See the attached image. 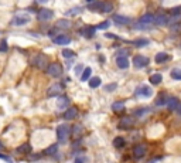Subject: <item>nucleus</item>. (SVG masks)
I'll return each instance as SVG.
<instances>
[{
    "label": "nucleus",
    "mask_w": 181,
    "mask_h": 163,
    "mask_svg": "<svg viewBox=\"0 0 181 163\" xmlns=\"http://www.w3.org/2000/svg\"><path fill=\"white\" fill-rule=\"evenodd\" d=\"M62 56H64L65 58L74 57V51H72V50H62Z\"/></svg>",
    "instance_id": "obj_35"
},
{
    "label": "nucleus",
    "mask_w": 181,
    "mask_h": 163,
    "mask_svg": "<svg viewBox=\"0 0 181 163\" xmlns=\"http://www.w3.org/2000/svg\"><path fill=\"white\" fill-rule=\"evenodd\" d=\"M88 9L89 10H99V9H101V3H98V2H96V3H93V4H89Z\"/></svg>",
    "instance_id": "obj_39"
},
{
    "label": "nucleus",
    "mask_w": 181,
    "mask_h": 163,
    "mask_svg": "<svg viewBox=\"0 0 181 163\" xmlns=\"http://www.w3.org/2000/svg\"><path fill=\"white\" fill-rule=\"evenodd\" d=\"M135 95L144 96V98H150V96L153 95V89H151L150 86H147V85H141L135 91Z\"/></svg>",
    "instance_id": "obj_3"
},
{
    "label": "nucleus",
    "mask_w": 181,
    "mask_h": 163,
    "mask_svg": "<svg viewBox=\"0 0 181 163\" xmlns=\"http://www.w3.org/2000/svg\"><path fill=\"white\" fill-rule=\"evenodd\" d=\"M33 64L36 65L37 68H40V70H45V67H47V64H48V61H47V57L44 56V54H38V56L34 57Z\"/></svg>",
    "instance_id": "obj_4"
},
{
    "label": "nucleus",
    "mask_w": 181,
    "mask_h": 163,
    "mask_svg": "<svg viewBox=\"0 0 181 163\" xmlns=\"http://www.w3.org/2000/svg\"><path fill=\"white\" fill-rule=\"evenodd\" d=\"M171 78H173V80L181 81V70H180V68H174V70L171 71Z\"/></svg>",
    "instance_id": "obj_27"
},
{
    "label": "nucleus",
    "mask_w": 181,
    "mask_h": 163,
    "mask_svg": "<svg viewBox=\"0 0 181 163\" xmlns=\"http://www.w3.org/2000/svg\"><path fill=\"white\" fill-rule=\"evenodd\" d=\"M0 159H3V160H7V162H12V157L6 156V155H3V153H0Z\"/></svg>",
    "instance_id": "obj_44"
},
{
    "label": "nucleus",
    "mask_w": 181,
    "mask_h": 163,
    "mask_svg": "<svg viewBox=\"0 0 181 163\" xmlns=\"http://www.w3.org/2000/svg\"><path fill=\"white\" fill-rule=\"evenodd\" d=\"M149 27H150V24H146V23H141L140 20H139V22L135 24V28H137V30H144V28H149Z\"/></svg>",
    "instance_id": "obj_32"
},
{
    "label": "nucleus",
    "mask_w": 181,
    "mask_h": 163,
    "mask_svg": "<svg viewBox=\"0 0 181 163\" xmlns=\"http://www.w3.org/2000/svg\"><path fill=\"white\" fill-rule=\"evenodd\" d=\"M170 13H171L173 16L180 14V13H181V7L180 6H178V7H173V9H170Z\"/></svg>",
    "instance_id": "obj_38"
},
{
    "label": "nucleus",
    "mask_w": 181,
    "mask_h": 163,
    "mask_svg": "<svg viewBox=\"0 0 181 163\" xmlns=\"http://www.w3.org/2000/svg\"><path fill=\"white\" fill-rule=\"evenodd\" d=\"M68 106V98L67 96H58V109H65Z\"/></svg>",
    "instance_id": "obj_22"
},
{
    "label": "nucleus",
    "mask_w": 181,
    "mask_h": 163,
    "mask_svg": "<svg viewBox=\"0 0 181 163\" xmlns=\"http://www.w3.org/2000/svg\"><path fill=\"white\" fill-rule=\"evenodd\" d=\"M105 37H106V38H112V40H117V38H119L116 34H111V33H106V34H105Z\"/></svg>",
    "instance_id": "obj_41"
},
{
    "label": "nucleus",
    "mask_w": 181,
    "mask_h": 163,
    "mask_svg": "<svg viewBox=\"0 0 181 163\" xmlns=\"http://www.w3.org/2000/svg\"><path fill=\"white\" fill-rule=\"evenodd\" d=\"M147 111H149V109H140V111H136L135 114H136V115H137V116H139V115H143L144 112H147Z\"/></svg>",
    "instance_id": "obj_45"
},
{
    "label": "nucleus",
    "mask_w": 181,
    "mask_h": 163,
    "mask_svg": "<svg viewBox=\"0 0 181 163\" xmlns=\"http://www.w3.org/2000/svg\"><path fill=\"white\" fill-rule=\"evenodd\" d=\"M154 60H156L157 64H163V62H166L169 60V54L167 52H157Z\"/></svg>",
    "instance_id": "obj_16"
},
{
    "label": "nucleus",
    "mask_w": 181,
    "mask_h": 163,
    "mask_svg": "<svg viewBox=\"0 0 181 163\" xmlns=\"http://www.w3.org/2000/svg\"><path fill=\"white\" fill-rule=\"evenodd\" d=\"M171 31L173 33H180L181 31V23H175L171 26Z\"/></svg>",
    "instance_id": "obj_36"
},
{
    "label": "nucleus",
    "mask_w": 181,
    "mask_h": 163,
    "mask_svg": "<svg viewBox=\"0 0 181 163\" xmlns=\"http://www.w3.org/2000/svg\"><path fill=\"white\" fill-rule=\"evenodd\" d=\"M37 2H40V3H45V2H48V0H37Z\"/></svg>",
    "instance_id": "obj_47"
},
{
    "label": "nucleus",
    "mask_w": 181,
    "mask_h": 163,
    "mask_svg": "<svg viewBox=\"0 0 181 163\" xmlns=\"http://www.w3.org/2000/svg\"><path fill=\"white\" fill-rule=\"evenodd\" d=\"M113 146H115V148H117V149L123 148V146H125V139H123V138H116L113 141Z\"/></svg>",
    "instance_id": "obj_29"
},
{
    "label": "nucleus",
    "mask_w": 181,
    "mask_h": 163,
    "mask_svg": "<svg viewBox=\"0 0 181 163\" xmlns=\"http://www.w3.org/2000/svg\"><path fill=\"white\" fill-rule=\"evenodd\" d=\"M161 80H163V77H161V74H159V72L150 75V84H153V85H159V84L161 82Z\"/></svg>",
    "instance_id": "obj_21"
},
{
    "label": "nucleus",
    "mask_w": 181,
    "mask_h": 163,
    "mask_svg": "<svg viewBox=\"0 0 181 163\" xmlns=\"http://www.w3.org/2000/svg\"><path fill=\"white\" fill-rule=\"evenodd\" d=\"M82 71H83V67H82V65H77V67H75V74H77V75L82 74Z\"/></svg>",
    "instance_id": "obj_40"
},
{
    "label": "nucleus",
    "mask_w": 181,
    "mask_h": 163,
    "mask_svg": "<svg viewBox=\"0 0 181 163\" xmlns=\"http://www.w3.org/2000/svg\"><path fill=\"white\" fill-rule=\"evenodd\" d=\"M61 92H62V85H61V84H52V85L48 88V91H47V95H48V96H57V95H60Z\"/></svg>",
    "instance_id": "obj_8"
},
{
    "label": "nucleus",
    "mask_w": 181,
    "mask_h": 163,
    "mask_svg": "<svg viewBox=\"0 0 181 163\" xmlns=\"http://www.w3.org/2000/svg\"><path fill=\"white\" fill-rule=\"evenodd\" d=\"M52 41H54V44H58V46H67V44L71 43V38L65 34H60V36L52 38Z\"/></svg>",
    "instance_id": "obj_9"
},
{
    "label": "nucleus",
    "mask_w": 181,
    "mask_h": 163,
    "mask_svg": "<svg viewBox=\"0 0 181 163\" xmlns=\"http://www.w3.org/2000/svg\"><path fill=\"white\" fill-rule=\"evenodd\" d=\"M166 105H167V108H169L170 111H175V108H177V105H178V99L174 98V96H169Z\"/></svg>",
    "instance_id": "obj_14"
},
{
    "label": "nucleus",
    "mask_w": 181,
    "mask_h": 163,
    "mask_svg": "<svg viewBox=\"0 0 181 163\" xmlns=\"http://www.w3.org/2000/svg\"><path fill=\"white\" fill-rule=\"evenodd\" d=\"M28 22H30V17H28L27 14H16L14 19L12 20V23H13V24H16V26L27 24Z\"/></svg>",
    "instance_id": "obj_7"
},
{
    "label": "nucleus",
    "mask_w": 181,
    "mask_h": 163,
    "mask_svg": "<svg viewBox=\"0 0 181 163\" xmlns=\"http://www.w3.org/2000/svg\"><path fill=\"white\" fill-rule=\"evenodd\" d=\"M95 31H96V27H86V28H83V30H82V34L85 36L86 38H91Z\"/></svg>",
    "instance_id": "obj_24"
},
{
    "label": "nucleus",
    "mask_w": 181,
    "mask_h": 163,
    "mask_svg": "<svg viewBox=\"0 0 181 163\" xmlns=\"http://www.w3.org/2000/svg\"><path fill=\"white\" fill-rule=\"evenodd\" d=\"M166 23H167V17L164 14L154 16V24L156 26H164Z\"/></svg>",
    "instance_id": "obj_19"
},
{
    "label": "nucleus",
    "mask_w": 181,
    "mask_h": 163,
    "mask_svg": "<svg viewBox=\"0 0 181 163\" xmlns=\"http://www.w3.org/2000/svg\"><path fill=\"white\" fill-rule=\"evenodd\" d=\"M133 44H135V46H137V47H143V46H147L149 41L147 40H136Z\"/></svg>",
    "instance_id": "obj_37"
},
{
    "label": "nucleus",
    "mask_w": 181,
    "mask_h": 163,
    "mask_svg": "<svg viewBox=\"0 0 181 163\" xmlns=\"http://www.w3.org/2000/svg\"><path fill=\"white\" fill-rule=\"evenodd\" d=\"M175 112H177L178 115H181V104L178 102V105H177V108H175Z\"/></svg>",
    "instance_id": "obj_46"
},
{
    "label": "nucleus",
    "mask_w": 181,
    "mask_h": 163,
    "mask_svg": "<svg viewBox=\"0 0 181 163\" xmlns=\"http://www.w3.org/2000/svg\"><path fill=\"white\" fill-rule=\"evenodd\" d=\"M141 23H146V24H154V16L150 14V13H147V14H144L141 16V19H140Z\"/></svg>",
    "instance_id": "obj_20"
},
{
    "label": "nucleus",
    "mask_w": 181,
    "mask_h": 163,
    "mask_svg": "<svg viewBox=\"0 0 181 163\" xmlns=\"http://www.w3.org/2000/svg\"><path fill=\"white\" fill-rule=\"evenodd\" d=\"M75 13H81V9H74V10H69V12H67V16L75 14Z\"/></svg>",
    "instance_id": "obj_43"
},
{
    "label": "nucleus",
    "mask_w": 181,
    "mask_h": 163,
    "mask_svg": "<svg viewBox=\"0 0 181 163\" xmlns=\"http://www.w3.org/2000/svg\"><path fill=\"white\" fill-rule=\"evenodd\" d=\"M133 122H135V121H133L132 118H123L117 126H119V129H127V128H130V126L133 125Z\"/></svg>",
    "instance_id": "obj_12"
},
{
    "label": "nucleus",
    "mask_w": 181,
    "mask_h": 163,
    "mask_svg": "<svg viewBox=\"0 0 181 163\" xmlns=\"http://www.w3.org/2000/svg\"><path fill=\"white\" fill-rule=\"evenodd\" d=\"M116 64L119 68H122V70H126V68L129 67V60L126 58V56H119L116 58Z\"/></svg>",
    "instance_id": "obj_11"
},
{
    "label": "nucleus",
    "mask_w": 181,
    "mask_h": 163,
    "mask_svg": "<svg viewBox=\"0 0 181 163\" xmlns=\"http://www.w3.org/2000/svg\"><path fill=\"white\" fill-rule=\"evenodd\" d=\"M47 72H48L51 77H61L62 75V67L61 64H58V62H52V64H50L48 67H47Z\"/></svg>",
    "instance_id": "obj_2"
},
{
    "label": "nucleus",
    "mask_w": 181,
    "mask_h": 163,
    "mask_svg": "<svg viewBox=\"0 0 181 163\" xmlns=\"http://www.w3.org/2000/svg\"><path fill=\"white\" fill-rule=\"evenodd\" d=\"M105 89H106V91H113V89H116V84H111V85H106V86H105Z\"/></svg>",
    "instance_id": "obj_42"
},
{
    "label": "nucleus",
    "mask_w": 181,
    "mask_h": 163,
    "mask_svg": "<svg viewBox=\"0 0 181 163\" xmlns=\"http://www.w3.org/2000/svg\"><path fill=\"white\" fill-rule=\"evenodd\" d=\"M17 152H19V153H28V152H31L30 145H28V143H24L23 146H20V148L17 149Z\"/></svg>",
    "instance_id": "obj_31"
},
{
    "label": "nucleus",
    "mask_w": 181,
    "mask_h": 163,
    "mask_svg": "<svg viewBox=\"0 0 181 163\" xmlns=\"http://www.w3.org/2000/svg\"><path fill=\"white\" fill-rule=\"evenodd\" d=\"M112 109H113L115 112H120L125 109V102L123 101H117V102H113V105H112Z\"/></svg>",
    "instance_id": "obj_23"
},
{
    "label": "nucleus",
    "mask_w": 181,
    "mask_h": 163,
    "mask_svg": "<svg viewBox=\"0 0 181 163\" xmlns=\"http://www.w3.org/2000/svg\"><path fill=\"white\" fill-rule=\"evenodd\" d=\"M167 98L169 96L166 95V94H160V98H157V101H156V105H166V102H167Z\"/></svg>",
    "instance_id": "obj_28"
},
{
    "label": "nucleus",
    "mask_w": 181,
    "mask_h": 163,
    "mask_svg": "<svg viewBox=\"0 0 181 163\" xmlns=\"http://www.w3.org/2000/svg\"><path fill=\"white\" fill-rule=\"evenodd\" d=\"M0 149H4V146H3V145H2V143H0Z\"/></svg>",
    "instance_id": "obj_48"
},
{
    "label": "nucleus",
    "mask_w": 181,
    "mask_h": 163,
    "mask_svg": "<svg viewBox=\"0 0 181 163\" xmlns=\"http://www.w3.org/2000/svg\"><path fill=\"white\" fill-rule=\"evenodd\" d=\"M69 135V128L67 125H60L57 128V138H58L60 143H65Z\"/></svg>",
    "instance_id": "obj_1"
},
{
    "label": "nucleus",
    "mask_w": 181,
    "mask_h": 163,
    "mask_svg": "<svg viewBox=\"0 0 181 163\" xmlns=\"http://www.w3.org/2000/svg\"><path fill=\"white\" fill-rule=\"evenodd\" d=\"M7 50H9V47H7V41L4 40H0V52H6Z\"/></svg>",
    "instance_id": "obj_33"
},
{
    "label": "nucleus",
    "mask_w": 181,
    "mask_h": 163,
    "mask_svg": "<svg viewBox=\"0 0 181 163\" xmlns=\"http://www.w3.org/2000/svg\"><path fill=\"white\" fill-rule=\"evenodd\" d=\"M113 22L116 23V24H129L130 19L129 17H126V16L116 14V16H113Z\"/></svg>",
    "instance_id": "obj_13"
},
{
    "label": "nucleus",
    "mask_w": 181,
    "mask_h": 163,
    "mask_svg": "<svg viewBox=\"0 0 181 163\" xmlns=\"http://www.w3.org/2000/svg\"><path fill=\"white\" fill-rule=\"evenodd\" d=\"M99 85H101V78L99 77H93L89 80V86L91 88H98Z\"/></svg>",
    "instance_id": "obj_25"
},
{
    "label": "nucleus",
    "mask_w": 181,
    "mask_h": 163,
    "mask_svg": "<svg viewBox=\"0 0 181 163\" xmlns=\"http://www.w3.org/2000/svg\"><path fill=\"white\" fill-rule=\"evenodd\" d=\"M133 64H135L136 68H143L149 64V58L139 54V56H135V58H133Z\"/></svg>",
    "instance_id": "obj_6"
},
{
    "label": "nucleus",
    "mask_w": 181,
    "mask_h": 163,
    "mask_svg": "<svg viewBox=\"0 0 181 163\" xmlns=\"http://www.w3.org/2000/svg\"><path fill=\"white\" fill-rule=\"evenodd\" d=\"M71 24H72V23H71L69 20H64V19H61V20H57L55 27H57V28H69V27H71Z\"/></svg>",
    "instance_id": "obj_18"
},
{
    "label": "nucleus",
    "mask_w": 181,
    "mask_h": 163,
    "mask_svg": "<svg viewBox=\"0 0 181 163\" xmlns=\"http://www.w3.org/2000/svg\"><path fill=\"white\" fill-rule=\"evenodd\" d=\"M91 72H92V70H91V68H85V70L82 71V75H81V80H82V81L89 80V77H91Z\"/></svg>",
    "instance_id": "obj_30"
},
{
    "label": "nucleus",
    "mask_w": 181,
    "mask_h": 163,
    "mask_svg": "<svg viewBox=\"0 0 181 163\" xmlns=\"http://www.w3.org/2000/svg\"><path fill=\"white\" fill-rule=\"evenodd\" d=\"M77 115H78V111L75 108H68L67 112L64 114V118L67 121H71V119H74V118H77Z\"/></svg>",
    "instance_id": "obj_15"
},
{
    "label": "nucleus",
    "mask_w": 181,
    "mask_h": 163,
    "mask_svg": "<svg viewBox=\"0 0 181 163\" xmlns=\"http://www.w3.org/2000/svg\"><path fill=\"white\" fill-rule=\"evenodd\" d=\"M112 10H113V4H112L111 2L101 3V9H99V12H102V13H111Z\"/></svg>",
    "instance_id": "obj_17"
},
{
    "label": "nucleus",
    "mask_w": 181,
    "mask_h": 163,
    "mask_svg": "<svg viewBox=\"0 0 181 163\" xmlns=\"http://www.w3.org/2000/svg\"><path fill=\"white\" fill-rule=\"evenodd\" d=\"M57 152H58V145H51V146H50V148H47L45 149V153L47 155H50V156H52V155H55Z\"/></svg>",
    "instance_id": "obj_26"
},
{
    "label": "nucleus",
    "mask_w": 181,
    "mask_h": 163,
    "mask_svg": "<svg viewBox=\"0 0 181 163\" xmlns=\"http://www.w3.org/2000/svg\"><path fill=\"white\" fill-rule=\"evenodd\" d=\"M52 16H54V13H52V10L50 9H40L37 13V19L40 20V22H47V20L52 19Z\"/></svg>",
    "instance_id": "obj_5"
},
{
    "label": "nucleus",
    "mask_w": 181,
    "mask_h": 163,
    "mask_svg": "<svg viewBox=\"0 0 181 163\" xmlns=\"http://www.w3.org/2000/svg\"><path fill=\"white\" fill-rule=\"evenodd\" d=\"M146 146L144 145H136L135 148H133V155H135L136 159H141V157L146 155Z\"/></svg>",
    "instance_id": "obj_10"
},
{
    "label": "nucleus",
    "mask_w": 181,
    "mask_h": 163,
    "mask_svg": "<svg viewBox=\"0 0 181 163\" xmlns=\"http://www.w3.org/2000/svg\"><path fill=\"white\" fill-rule=\"evenodd\" d=\"M109 24H111L109 22H103V23H101V24L95 26V27H96V30H105V28L109 27Z\"/></svg>",
    "instance_id": "obj_34"
}]
</instances>
